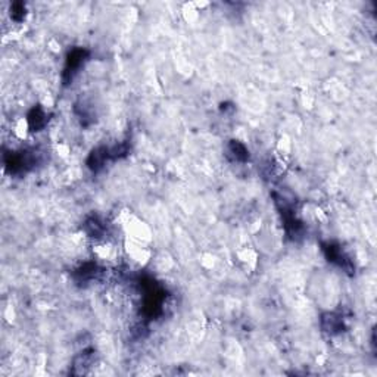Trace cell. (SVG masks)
<instances>
[{
	"label": "cell",
	"mask_w": 377,
	"mask_h": 377,
	"mask_svg": "<svg viewBox=\"0 0 377 377\" xmlns=\"http://www.w3.org/2000/svg\"><path fill=\"white\" fill-rule=\"evenodd\" d=\"M46 115H45V112L42 110V109H33V112L28 115V122H30V127L33 128V130H39V128H42L43 125H45V122H46Z\"/></svg>",
	"instance_id": "3"
},
{
	"label": "cell",
	"mask_w": 377,
	"mask_h": 377,
	"mask_svg": "<svg viewBox=\"0 0 377 377\" xmlns=\"http://www.w3.org/2000/svg\"><path fill=\"white\" fill-rule=\"evenodd\" d=\"M228 152L233 155L234 161H246L248 160V151L243 145L237 143V142H231L228 146Z\"/></svg>",
	"instance_id": "4"
},
{
	"label": "cell",
	"mask_w": 377,
	"mask_h": 377,
	"mask_svg": "<svg viewBox=\"0 0 377 377\" xmlns=\"http://www.w3.org/2000/svg\"><path fill=\"white\" fill-rule=\"evenodd\" d=\"M84 56H86L84 51H74L72 54H69L68 65L65 68V77H66V80H71L74 77V74L80 69V66L83 65Z\"/></svg>",
	"instance_id": "1"
},
{
	"label": "cell",
	"mask_w": 377,
	"mask_h": 377,
	"mask_svg": "<svg viewBox=\"0 0 377 377\" xmlns=\"http://www.w3.org/2000/svg\"><path fill=\"white\" fill-rule=\"evenodd\" d=\"M323 327L328 333H337L343 327V320L336 314H325L323 317Z\"/></svg>",
	"instance_id": "2"
}]
</instances>
